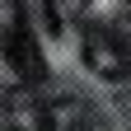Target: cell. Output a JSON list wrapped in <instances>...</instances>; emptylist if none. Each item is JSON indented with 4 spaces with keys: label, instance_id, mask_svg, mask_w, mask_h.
I'll return each instance as SVG.
<instances>
[{
    "label": "cell",
    "instance_id": "7a4b0ae2",
    "mask_svg": "<svg viewBox=\"0 0 131 131\" xmlns=\"http://www.w3.org/2000/svg\"><path fill=\"white\" fill-rule=\"evenodd\" d=\"M84 66L94 75H103V80L117 84V80L131 70V42L117 28H108V24H89L84 28Z\"/></svg>",
    "mask_w": 131,
    "mask_h": 131
},
{
    "label": "cell",
    "instance_id": "3957f363",
    "mask_svg": "<svg viewBox=\"0 0 131 131\" xmlns=\"http://www.w3.org/2000/svg\"><path fill=\"white\" fill-rule=\"evenodd\" d=\"M42 131H103V117L80 94H56L42 98Z\"/></svg>",
    "mask_w": 131,
    "mask_h": 131
},
{
    "label": "cell",
    "instance_id": "277c9868",
    "mask_svg": "<svg viewBox=\"0 0 131 131\" xmlns=\"http://www.w3.org/2000/svg\"><path fill=\"white\" fill-rule=\"evenodd\" d=\"M117 84H122V108H126V112H131V70H126V75H122V80H117Z\"/></svg>",
    "mask_w": 131,
    "mask_h": 131
},
{
    "label": "cell",
    "instance_id": "6da1fadb",
    "mask_svg": "<svg viewBox=\"0 0 131 131\" xmlns=\"http://www.w3.org/2000/svg\"><path fill=\"white\" fill-rule=\"evenodd\" d=\"M0 52H5L9 70L19 75V84H47V56H42L38 38H33L28 19L9 0H0Z\"/></svg>",
    "mask_w": 131,
    "mask_h": 131
},
{
    "label": "cell",
    "instance_id": "5b68a950",
    "mask_svg": "<svg viewBox=\"0 0 131 131\" xmlns=\"http://www.w3.org/2000/svg\"><path fill=\"white\" fill-rule=\"evenodd\" d=\"M126 14H131V0H126Z\"/></svg>",
    "mask_w": 131,
    "mask_h": 131
}]
</instances>
